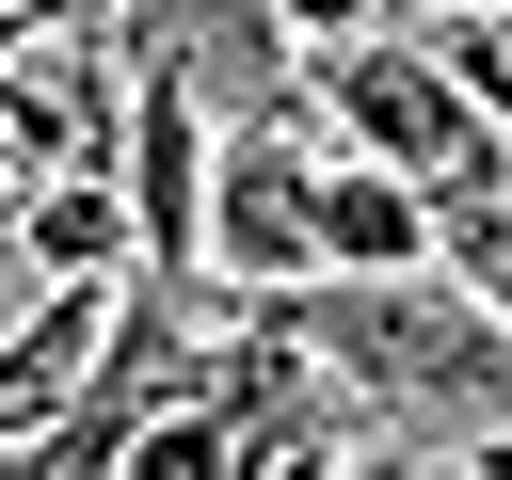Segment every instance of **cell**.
<instances>
[{
  "label": "cell",
  "instance_id": "6da1fadb",
  "mask_svg": "<svg viewBox=\"0 0 512 480\" xmlns=\"http://www.w3.org/2000/svg\"><path fill=\"white\" fill-rule=\"evenodd\" d=\"M304 352L352 384L368 432H416V448H496L512 432V320L448 272H400V288H304Z\"/></svg>",
  "mask_w": 512,
  "mask_h": 480
},
{
  "label": "cell",
  "instance_id": "7a4b0ae2",
  "mask_svg": "<svg viewBox=\"0 0 512 480\" xmlns=\"http://www.w3.org/2000/svg\"><path fill=\"white\" fill-rule=\"evenodd\" d=\"M304 80H320V128H336V160H384V176H416V192H464V176H496V160H512L416 16H400V32H368V48H320Z\"/></svg>",
  "mask_w": 512,
  "mask_h": 480
},
{
  "label": "cell",
  "instance_id": "3957f363",
  "mask_svg": "<svg viewBox=\"0 0 512 480\" xmlns=\"http://www.w3.org/2000/svg\"><path fill=\"white\" fill-rule=\"evenodd\" d=\"M208 288H224V304H304V288H336V256H320V160H304L288 128H240V144H224V176H208Z\"/></svg>",
  "mask_w": 512,
  "mask_h": 480
},
{
  "label": "cell",
  "instance_id": "277c9868",
  "mask_svg": "<svg viewBox=\"0 0 512 480\" xmlns=\"http://www.w3.org/2000/svg\"><path fill=\"white\" fill-rule=\"evenodd\" d=\"M320 256H336V288H400V272H432V192L384 176V160H320Z\"/></svg>",
  "mask_w": 512,
  "mask_h": 480
},
{
  "label": "cell",
  "instance_id": "5b68a950",
  "mask_svg": "<svg viewBox=\"0 0 512 480\" xmlns=\"http://www.w3.org/2000/svg\"><path fill=\"white\" fill-rule=\"evenodd\" d=\"M16 256H32V288H128V272H144L128 176H48V192L16 208Z\"/></svg>",
  "mask_w": 512,
  "mask_h": 480
},
{
  "label": "cell",
  "instance_id": "8992f818",
  "mask_svg": "<svg viewBox=\"0 0 512 480\" xmlns=\"http://www.w3.org/2000/svg\"><path fill=\"white\" fill-rule=\"evenodd\" d=\"M128 480H272V464H256V432H240L224 400H192V416H160V432L128 448Z\"/></svg>",
  "mask_w": 512,
  "mask_h": 480
},
{
  "label": "cell",
  "instance_id": "52a82bcc",
  "mask_svg": "<svg viewBox=\"0 0 512 480\" xmlns=\"http://www.w3.org/2000/svg\"><path fill=\"white\" fill-rule=\"evenodd\" d=\"M432 48H448V80L480 96V128L512 144V16H432Z\"/></svg>",
  "mask_w": 512,
  "mask_h": 480
},
{
  "label": "cell",
  "instance_id": "ba28073f",
  "mask_svg": "<svg viewBox=\"0 0 512 480\" xmlns=\"http://www.w3.org/2000/svg\"><path fill=\"white\" fill-rule=\"evenodd\" d=\"M288 32H304V64H320V48H368V32H400V0H288Z\"/></svg>",
  "mask_w": 512,
  "mask_h": 480
},
{
  "label": "cell",
  "instance_id": "9c48e42d",
  "mask_svg": "<svg viewBox=\"0 0 512 480\" xmlns=\"http://www.w3.org/2000/svg\"><path fill=\"white\" fill-rule=\"evenodd\" d=\"M464 480H512V432H496V448H464Z\"/></svg>",
  "mask_w": 512,
  "mask_h": 480
},
{
  "label": "cell",
  "instance_id": "30bf717a",
  "mask_svg": "<svg viewBox=\"0 0 512 480\" xmlns=\"http://www.w3.org/2000/svg\"><path fill=\"white\" fill-rule=\"evenodd\" d=\"M0 192H16V144H0Z\"/></svg>",
  "mask_w": 512,
  "mask_h": 480
},
{
  "label": "cell",
  "instance_id": "8fae6325",
  "mask_svg": "<svg viewBox=\"0 0 512 480\" xmlns=\"http://www.w3.org/2000/svg\"><path fill=\"white\" fill-rule=\"evenodd\" d=\"M0 464H16V432H0Z\"/></svg>",
  "mask_w": 512,
  "mask_h": 480
},
{
  "label": "cell",
  "instance_id": "7c38bea8",
  "mask_svg": "<svg viewBox=\"0 0 512 480\" xmlns=\"http://www.w3.org/2000/svg\"><path fill=\"white\" fill-rule=\"evenodd\" d=\"M0 16H16V0H0Z\"/></svg>",
  "mask_w": 512,
  "mask_h": 480
}]
</instances>
